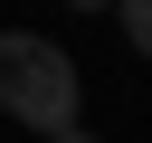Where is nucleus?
<instances>
[{"mask_svg": "<svg viewBox=\"0 0 152 143\" xmlns=\"http://www.w3.org/2000/svg\"><path fill=\"white\" fill-rule=\"evenodd\" d=\"M76 105H86L76 57L57 38H38V29H0V114H19L28 133H66Z\"/></svg>", "mask_w": 152, "mask_h": 143, "instance_id": "f257e3e1", "label": "nucleus"}, {"mask_svg": "<svg viewBox=\"0 0 152 143\" xmlns=\"http://www.w3.org/2000/svg\"><path fill=\"white\" fill-rule=\"evenodd\" d=\"M114 19H124V38H133V57H152V0H114Z\"/></svg>", "mask_w": 152, "mask_h": 143, "instance_id": "f03ea898", "label": "nucleus"}, {"mask_svg": "<svg viewBox=\"0 0 152 143\" xmlns=\"http://www.w3.org/2000/svg\"><path fill=\"white\" fill-rule=\"evenodd\" d=\"M48 143H95V133H76V124H66V133H48Z\"/></svg>", "mask_w": 152, "mask_h": 143, "instance_id": "7ed1b4c3", "label": "nucleus"}, {"mask_svg": "<svg viewBox=\"0 0 152 143\" xmlns=\"http://www.w3.org/2000/svg\"><path fill=\"white\" fill-rule=\"evenodd\" d=\"M66 10H114V0H66Z\"/></svg>", "mask_w": 152, "mask_h": 143, "instance_id": "20e7f679", "label": "nucleus"}]
</instances>
